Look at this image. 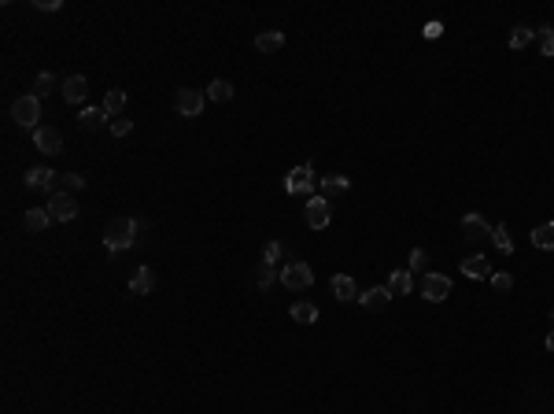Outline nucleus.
<instances>
[{
	"label": "nucleus",
	"instance_id": "nucleus-27",
	"mask_svg": "<svg viewBox=\"0 0 554 414\" xmlns=\"http://www.w3.org/2000/svg\"><path fill=\"white\" fill-rule=\"evenodd\" d=\"M492 241H495V248L503 252V256H514V241H510V229L499 222V226H492Z\"/></svg>",
	"mask_w": 554,
	"mask_h": 414
},
{
	"label": "nucleus",
	"instance_id": "nucleus-5",
	"mask_svg": "<svg viewBox=\"0 0 554 414\" xmlns=\"http://www.w3.org/2000/svg\"><path fill=\"white\" fill-rule=\"evenodd\" d=\"M204 104H207V93H200V89H178L174 93V111L181 119H196V115L204 111Z\"/></svg>",
	"mask_w": 554,
	"mask_h": 414
},
{
	"label": "nucleus",
	"instance_id": "nucleus-13",
	"mask_svg": "<svg viewBox=\"0 0 554 414\" xmlns=\"http://www.w3.org/2000/svg\"><path fill=\"white\" fill-rule=\"evenodd\" d=\"M462 274L473 281H488L492 278V263H488V256H470V259H462Z\"/></svg>",
	"mask_w": 554,
	"mask_h": 414
},
{
	"label": "nucleus",
	"instance_id": "nucleus-22",
	"mask_svg": "<svg viewBox=\"0 0 554 414\" xmlns=\"http://www.w3.org/2000/svg\"><path fill=\"white\" fill-rule=\"evenodd\" d=\"M281 45H285V34H281V30H262V34L255 37V48H259V52H277Z\"/></svg>",
	"mask_w": 554,
	"mask_h": 414
},
{
	"label": "nucleus",
	"instance_id": "nucleus-3",
	"mask_svg": "<svg viewBox=\"0 0 554 414\" xmlns=\"http://www.w3.org/2000/svg\"><path fill=\"white\" fill-rule=\"evenodd\" d=\"M41 119V100L34 97V93H26V97H19L12 104V122L15 126H23V130H37V122Z\"/></svg>",
	"mask_w": 554,
	"mask_h": 414
},
{
	"label": "nucleus",
	"instance_id": "nucleus-4",
	"mask_svg": "<svg viewBox=\"0 0 554 414\" xmlns=\"http://www.w3.org/2000/svg\"><path fill=\"white\" fill-rule=\"evenodd\" d=\"M303 222L311 229H325L329 222H333V204H329L322 193L311 196V200H307V207H303Z\"/></svg>",
	"mask_w": 554,
	"mask_h": 414
},
{
	"label": "nucleus",
	"instance_id": "nucleus-39",
	"mask_svg": "<svg viewBox=\"0 0 554 414\" xmlns=\"http://www.w3.org/2000/svg\"><path fill=\"white\" fill-rule=\"evenodd\" d=\"M551 322H554V307H551Z\"/></svg>",
	"mask_w": 554,
	"mask_h": 414
},
{
	"label": "nucleus",
	"instance_id": "nucleus-35",
	"mask_svg": "<svg viewBox=\"0 0 554 414\" xmlns=\"http://www.w3.org/2000/svg\"><path fill=\"white\" fill-rule=\"evenodd\" d=\"M130 130H133L130 119H111V133L115 137H130Z\"/></svg>",
	"mask_w": 554,
	"mask_h": 414
},
{
	"label": "nucleus",
	"instance_id": "nucleus-32",
	"mask_svg": "<svg viewBox=\"0 0 554 414\" xmlns=\"http://www.w3.org/2000/svg\"><path fill=\"white\" fill-rule=\"evenodd\" d=\"M85 185H89V178H85V174H78V171L63 174V193H82Z\"/></svg>",
	"mask_w": 554,
	"mask_h": 414
},
{
	"label": "nucleus",
	"instance_id": "nucleus-11",
	"mask_svg": "<svg viewBox=\"0 0 554 414\" xmlns=\"http://www.w3.org/2000/svg\"><path fill=\"white\" fill-rule=\"evenodd\" d=\"M462 233H466V241H473V244L492 241V226H488V218H484V215H477V211L462 215Z\"/></svg>",
	"mask_w": 554,
	"mask_h": 414
},
{
	"label": "nucleus",
	"instance_id": "nucleus-2",
	"mask_svg": "<svg viewBox=\"0 0 554 414\" xmlns=\"http://www.w3.org/2000/svg\"><path fill=\"white\" fill-rule=\"evenodd\" d=\"M314 189H318V178L311 163H300L296 171L285 174V193L289 196H314Z\"/></svg>",
	"mask_w": 554,
	"mask_h": 414
},
{
	"label": "nucleus",
	"instance_id": "nucleus-7",
	"mask_svg": "<svg viewBox=\"0 0 554 414\" xmlns=\"http://www.w3.org/2000/svg\"><path fill=\"white\" fill-rule=\"evenodd\" d=\"M281 285L285 289H311L314 285V270L307 263H285L281 267Z\"/></svg>",
	"mask_w": 554,
	"mask_h": 414
},
{
	"label": "nucleus",
	"instance_id": "nucleus-36",
	"mask_svg": "<svg viewBox=\"0 0 554 414\" xmlns=\"http://www.w3.org/2000/svg\"><path fill=\"white\" fill-rule=\"evenodd\" d=\"M37 12H59V8H63V0H37Z\"/></svg>",
	"mask_w": 554,
	"mask_h": 414
},
{
	"label": "nucleus",
	"instance_id": "nucleus-10",
	"mask_svg": "<svg viewBox=\"0 0 554 414\" xmlns=\"http://www.w3.org/2000/svg\"><path fill=\"white\" fill-rule=\"evenodd\" d=\"M34 148L45 156H59L63 152V133L56 130V126H37L34 130Z\"/></svg>",
	"mask_w": 554,
	"mask_h": 414
},
{
	"label": "nucleus",
	"instance_id": "nucleus-26",
	"mask_svg": "<svg viewBox=\"0 0 554 414\" xmlns=\"http://www.w3.org/2000/svg\"><path fill=\"white\" fill-rule=\"evenodd\" d=\"M277 278H281V270H277V267H266V263H259V267H255V274H251V281L259 285V289H270Z\"/></svg>",
	"mask_w": 554,
	"mask_h": 414
},
{
	"label": "nucleus",
	"instance_id": "nucleus-21",
	"mask_svg": "<svg viewBox=\"0 0 554 414\" xmlns=\"http://www.w3.org/2000/svg\"><path fill=\"white\" fill-rule=\"evenodd\" d=\"M292 318H296L300 326H314V322H318V307H314L311 300H296V303H292Z\"/></svg>",
	"mask_w": 554,
	"mask_h": 414
},
{
	"label": "nucleus",
	"instance_id": "nucleus-38",
	"mask_svg": "<svg viewBox=\"0 0 554 414\" xmlns=\"http://www.w3.org/2000/svg\"><path fill=\"white\" fill-rule=\"evenodd\" d=\"M543 344H547V352H554V329L547 333V341H543Z\"/></svg>",
	"mask_w": 554,
	"mask_h": 414
},
{
	"label": "nucleus",
	"instance_id": "nucleus-18",
	"mask_svg": "<svg viewBox=\"0 0 554 414\" xmlns=\"http://www.w3.org/2000/svg\"><path fill=\"white\" fill-rule=\"evenodd\" d=\"M48 222H52L48 207H30L26 215H23V226H26L30 233H41V229H48Z\"/></svg>",
	"mask_w": 554,
	"mask_h": 414
},
{
	"label": "nucleus",
	"instance_id": "nucleus-8",
	"mask_svg": "<svg viewBox=\"0 0 554 414\" xmlns=\"http://www.w3.org/2000/svg\"><path fill=\"white\" fill-rule=\"evenodd\" d=\"M48 215H52V222H74L78 218V200H74V193L48 196Z\"/></svg>",
	"mask_w": 554,
	"mask_h": 414
},
{
	"label": "nucleus",
	"instance_id": "nucleus-24",
	"mask_svg": "<svg viewBox=\"0 0 554 414\" xmlns=\"http://www.w3.org/2000/svg\"><path fill=\"white\" fill-rule=\"evenodd\" d=\"M532 244L543 248V252H551L554 248V222H543V226L532 229Z\"/></svg>",
	"mask_w": 554,
	"mask_h": 414
},
{
	"label": "nucleus",
	"instance_id": "nucleus-25",
	"mask_svg": "<svg viewBox=\"0 0 554 414\" xmlns=\"http://www.w3.org/2000/svg\"><path fill=\"white\" fill-rule=\"evenodd\" d=\"M207 100H215V104H226V100H233V86L226 78H215L207 86Z\"/></svg>",
	"mask_w": 554,
	"mask_h": 414
},
{
	"label": "nucleus",
	"instance_id": "nucleus-29",
	"mask_svg": "<svg viewBox=\"0 0 554 414\" xmlns=\"http://www.w3.org/2000/svg\"><path fill=\"white\" fill-rule=\"evenodd\" d=\"M536 45L543 56H554V26H539L536 30Z\"/></svg>",
	"mask_w": 554,
	"mask_h": 414
},
{
	"label": "nucleus",
	"instance_id": "nucleus-20",
	"mask_svg": "<svg viewBox=\"0 0 554 414\" xmlns=\"http://www.w3.org/2000/svg\"><path fill=\"white\" fill-rule=\"evenodd\" d=\"M78 122L85 126V130H104L111 119L104 115V108H82V115H78Z\"/></svg>",
	"mask_w": 554,
	"mask_h": 414
},
{
	"label": "nucleus",
	"instance_id": "nucleus-12",
	"mask_svg": "<svg viewBox=\"0 0 554 414\" xmlns=\"http://www.w3.org/2000/svg\"><path fill=\"white\" fill-rule=\"evenodd\" d=\"M318 189H322V196L333 204L336 196H347V189H351V178L344 174H329V178H318Z\"/></svg>",
	"mask_w": 554,
	"mask_h": 414
},
{
	"label": "nucleus",
	"instance_id": "nucleus-23",
	"mask_svg": "<svg viewBox=\"0 0 554 414\" xmlns=\"http://www.w3.org/2000/svg\"><path fill=\"white\" fill-rule=\"evenodd\" d=\"M122 108H126V93L122 89H108V97H104V115H108V119H119Z\"/></svg>",
	"mask_w": 554,
	"mask_h": 414
},
{
	"label": "nucleus",
	"instance_id": "nucleus-37",
	"mask_svg": "<svg viewBox=\"0 0 554 414\" xmlns=\"http://www.w3.org/2000/svg\"><path fill=\"white\" fill-rule=\"evenodd\" d=\"M421 34L432 41V37H440V34H443V26H440V23H425V26H421Z\"/></svg>",
	"mask_w": 554,
	"mask_h": 414
},
{
	"label": "nucleus",
	"instance_id": "nucleus-17",
	"mask_svg": "<svg viewBox=\"0 0 554 414\" xmlns=\"http://www.w3.org/2000/svg\"><path fill=\"white\" fill-rule=\"evenodd\" d=\"M359 303L366 307V311H385L392 303V292L388 289H366V292H359Z\"/></svg>",
	"mask_w": 554,
	"mask_h": 414
},
{
	"label": "nucleus",
	"instance_id": "nucleus-19",
	"mask_svg": "<svg viewBox=\"0 0 554 414\" xmlns=\"http://www.w3.org/2000/svg\"><path fill=\"white\" fill-rule=\"evenodd\" d=\"M385 289H388L392 296H407V292L414 289L410 270H392V278H388V285H385Z\"/></svg>",
	"mask_w": 554,
	"mask_h": 414
},
{
	"label": "nucleus",
	"instance_id": "nucleus-30",
	"mask_svg": "<svg viewBox=\"0 0 554 414\" xmlns=\"http://www.w3.org/2000/svg\"><path fill=\"white\" fill-rule=\"evenodd\" d=\"M532 37H536V30H528V26H514V30H510V48H517V52H521Z\"/></svg>",
	"mask_w": 554,
	"mask_h": 414
},
{
	"label": "nucleus",
	"instance_id": "nucleus-1",
	"mask_svg": "<svg viewBox=\"0 0 554 414\" xmlns=\"http://www.w3.org/2000/svg\"><path fill=\"white\" fill-rule=\"evenodd\" d=\"M144 229V222L137 218H111L108 229H104V244H108V256H122V252H130L137 244V233Z\"/></svg>",
	"mask_w": 554,
	"mask_h": 414
},
{
	"label": "nucleus",
	"instance_id": "nucleus-9",
	"mask_svg": "<svg viewBox=\"0 0 554 414\" xmlns=\"http://www.w3.org/2000/svg\"><path fill=\"white\" fill-rule=\"evenodd\" d=\"M421 296L429 303H443L447 296H451V278H447V274H425L421 278Z\"/></svg>",
	"mask_w": 554,
	"mask_h": 414
},
{
	"label": "nucleus",
	"instance_id": "nucleus-33",
	"mask_svg": "<svg viewBox=\"0 0 554 414\" xmlns=\"http://www.w3.org/2000/svg\"><path fill=\"white\" fill-rule=\"evenodd\" d=\"M488 281H492V289H495V292H510V289H514V278H510L506 270H499V274L492 270V278H488Z\"/></svg>",
	"mask_w": 554,
	"mask_h": 414
},
{
	"label": "nucleus",
	"instance_id": "nucleus-31",
	"mask_svg": "<svg viewBox=\"0 0 554 414\" xmlns=\"http://www.w3.org/2000/svg\"><path fill=\"white\" fill-rule=\"evenodd\" d=\"M281 256H285L281 241H270V244L262 248V263H266V267H281Z\"/></svg>",
	"mask_w": 554,
	"mask_h": 414
},
{
	"label": "nucleus",
	"instance_id": "nucleus-16",
	"mask_svg": "<svg viewBox=\"0 0 554 414\" xmlns=\"http://www.w3.org/2000/svg\"><path fill=\"white\" fill-rule=\"evenodd\" d=\"M333 296H336L340 303L359 300V285H355V278H351V274H336V278H333Z\"/></svg>",
	"mask_w": 554,
	"mask_h": 414
},
{
	"label": "nucleus",
	"instance_id": "nucleus-28",
	"mask_svg": "<svg viewBox=\"0 0 554 414\" xmlns=\"http://www.w3.org/2000/svg\"><path fill=\"white\" fill-rule=\"evenodd\" d=\"M52 89H56V78H52L48 70H41L37 78H34V97L41 100V97H52Z\"/></svg>",
	"mask_w": 554,
	"mask_h": 414
},
{
	"label": "nucleus",
	"instance_id": "nucleus-6",
	"mask_svg": "<svg viewBox=\"0 0 554 414\" xmlns=\"http://www.w3.org/2000/svg\"><path fill=\"white\" fill-rule=\"evenodd\" d=\"M26 185L37 189V193H48L56 196L59 185H63V174H56L52 167H34V171H26Z\"/></svg>",
	"mask_w": 554,
	"mask_h": 414
},
{
	"label": "nucleus",
	"instance_id": "nucleus-14",
	"mask_svg": "<svg viewBox=\"0 0 554 414\" xmlns=\"http://www.w3.org/2000/svg\"><path fill=\"white\" fill-rule=\"evenodd\" d=\"M155 289V274H152V267H137L133 274H130V292L133 296H148Z\"/></svg>",
	"mask_w": 554,
	"mask_h": 414
},
{
	"label": "nucleus",
	"instance_id": "nucleus-15",
	"mask_svg": "<svg viewBox=\"0 0 554 414\" xmlns=\"http://www.w3.org/2000/svg\"><path fill=\"white\" fill-rule=\"evenodd\" d=\"M85 93H89V82H85L82 74H70V78L63 82V100L67 104H82Z\"/></svg>",
	"mask_w": 554,
	"mask_h": 414
},
{
	"label": "nucleus",
	"instance_id": "nucleus-34",
	"mask_svg": "<svg viewBox=\"0 0 554 414\" xmlns=\"http://www.w3.org/2000/svg\"><path fill=\"white\" fill-rule=\"evenodd\" d=\"M425 267H429V252H425V248H414V252H410V267H407V270L414 274V270H425Z\"/></svg>",
	"mask_w": 554,
	"mask_h": 414
}]
</instances>
